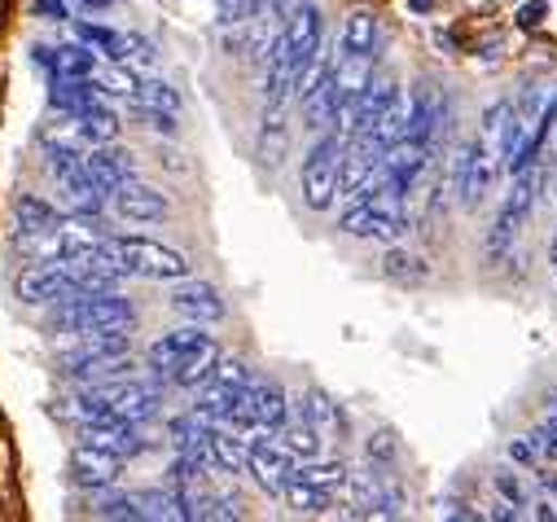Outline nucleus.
<instances>
[{"mask_svg":"<svg viewBox=\"0 0 557 522\" xmlns=\"http://www.w3.org/2000/svg\"><path fill=\"white\" fill-rule=\"evenodd\" d=\"M97 259L123 277H146V282H181L189 277V259L154 237H97Z\"/></svg>","mask_w":557,"mask_h":522,"instance_id":"nucleus-1","label":"nucleus"},{"mask_svg":"<svg viewBox=\"0 0 557 522\" xmlns=\"http://www.w3.org/2000/svg\"><path fill=\"white\" fill-rule=\"evenodd\" d=\"M79 343L58 360L66 377L75 382H110V377H123L132 369V343H127V330H110V334H75Z\"/></svg>","mask_w":557,"mask_h":522,"instance_id":"nucleus-2","label":"nucleus"},{"mask_svg":"<svg viewBox=\"0 0 557 522\" xmlns=\"http://www.w3.org/2000/svg\"><path fill=\"white\" fill-rule=\"evenodd\" d=\"M132 325H136V308L119 290L75 295L66 303H58V312H53V330H62V334H110V330H132Z\"/></svg>","mask_w":557,"mask_h":522,"instance_id":"nucleus-3","label":"nucleus"},{"mask_svg":"<svg viewBox=\"0 0 557 522\" xmlns=\"http://www.w3.org/2000/svg\"><path fill=\"white\" fill-rule=\"evenodd\" d=\"M338 176H343V141H338V133H321L304 159V172H299L304 202L312 211H330L338 198Z\"/></svg>","mask_w":557,"mask_h":522,"instance_id":"nucleus-4","label":"nucleus"},{"mask_svg":"<svg viewBox=\"0 0 557 522\" xmlns=\"http://www.w3.org/2000/svg\"><path fill=\"white\" fill-rule=\"evenodd\" d=\"M496 176H500V150L492 137H479L461 150L457 159V194H461V207L466 211H479L492 189H496Z\"/></svg>","mask_w":557,"mask_h":522,"instance_id":"nucleus-5","label":"nucleus"},{"mask_svg":"<svg viewBox=\"0 0 557 522\" xmlns=\"http://www.w3.org/2000/svg\"><path fill=\"white\" fill-rule=\"evenodd\" d=\"M14 290L32 308H58V303H66V299L79 295V273H75L71 259H40V264H32L14 282Z\"/></svg>","mask_w":557,"mask_h":522,"instance_id":"nucleus-6","label":"nucleus"},{"mask_svg":"<svg viewBox=\"0 0 557 522\" xmlns=\"http://www.w3.org/2000/svg\"><path fill=\"white\" fill-rule=\"evenodd\" d=\"M295 457H290V448L282 444V435L276 431H259V435H250L246 439V470L255 474V483L268 492V496H282L286 492V483L295 478Z\"/></svg>","mask_w":557,"mask_h":522,"instance_id":"nucleus-7","label":"nucleus"},{"mask_svg":"<svg viewBox=\"0 0 557 522\" xmlns=\"http://www.w3.org/2000/svg\"><path fill=\"white\" fill-rule=\"evenodd\" d=\"M97 396L110 405V413L114 418H123V422H150V418H159V409H163V390L154 386V382H136V377H110V382H88Z\"/></svg>","mask_w":557,"mask_h":522,"instance_id":"nucleus-8","label":"nucleus"},{"mask_svg":"<svg viewBox=\"0 0 557 522\" xmlns=\"http://www.w3.org/2000/svg\"><path fill=\"white\" fill-rule=\"evenodd\" d=\"M404 101V92H399V84H391V79H377V84H369L347 110H343V127H347V137H377L382 133V123L391 119V110Z\"/></svg>","mask_w":557,"mask_h":522,"instance_id":"nucleus-9","label":"nucleus"},{"mask_svg":"<svg viewBox=\"0 0 557 522\" xmlns=\"http://www.w3.org/2000/svg\"><path fill=\"white\" fill-rule=\"evenodd\" d=\"M540 181H544V172H540L535 163L518 172L513 194L505 198V207H500V215H496V228H492V250H496V254H505V250L513 246V237L522 233V224H527V215H531V207H535Z\"/></svg>","mask_w":557,"mask_h":522,"instance_id":"nucleus-10","label":"nucleus"},{"mask_svg":"<svg viewBox=\"0 0 557 522\" xmlns=\"http://www.w3.org/2000/svg\"><path fill=\"white\" fill-rule=\"evenodd\" d=\"M168 303H172V312L176 316H185L189 325H215V321H224V299H220V290L211 286V282H189V277H181V286L168 295Z\"/></svg>","mask_w":557,"mask_h":522,"instance_id":"nucleus-11","label":"nucleus"},{"mask_svg":"<svg viewBox=\"0 0 557 522\" xmlns=\"http://www.w3.org/2000/svg\"><path fill=\"white\" fill-rule=\"evenodd\" d=\"M207 343H215V338H211V334H202V325L172 330V334H163V338H154V343H150L146 364H150L159 377H168V373H172V369H181L189 356H198Z\"/></svg>","mask_w":557,"mask_h":522,"instance_id":"nucleus-12","label":"nucleus"},{"mask_svg":"<svg viewBox=\"0 0 557 522\" xmlns=\"http://www.w3.org/2000/svg\"><path fill=\"white\" fill-rule=\"evenodd\" d=\"M110 202H114V211L123 215V220H132V224H163L168 215H172V207H168V198L154 189V185H141V181H127V185H119L114 194H110Z\"/></svg>","mask_w":557,"mask_h":522,"instance_id":"nucleus-13","label":"nucleus"},{"mask_svg":"<svg viewBox=\"0 0 557 522\" xmlns=\"http://www.w3.org/2000/svg\"><path fill=\"white\" fill-rule=\"evenodd\" d=\"M194 413L207 418L211 426H250L242 390H237V386H224V382H215V377L202 382L198 400H194Z\"/></svg>","mask_w":557,"mask_h":522,"instance_id":"nucleus-14","label":"nucleus"},{"mask_svg":"<svg viewBox=\"0 0 557 522\" xmlns=\"http://www.w3.org/2000/svg\"><path fill=\"white\" fill-rule=\"evenodd\" d=\"M242 400H246L250 426L259 431H282L290 422V396L282 390V382H250L242 390Z\"/></svg>","mask_w":557,"mask_h":522,"instance_id":"nucleus-15","label":"nucleus"},{"mask_svg":"<svg viewBox=\"0 0 557 522\" xmlns=\"http://www.w3.org/2000/svg\"><path fill=\"white\" fill-rule=\"evenodd\" d=\"M84 167L97 181V189L110 198L119 185H127L136 176V154L132 150H119L114 141H106V146H88L84 150Z\"/></svg>","mask_w":557,"mask_h":522,"instance_id":"nucleus-16","label":"nucleus"},{"mask_svg":"<svg viewBox=\"0 0 557 522\" xmlns=\"http://www.w3.org/2000/svg\"><path fill=\"white\" fill-rule=\"evenodd\" d=\"M79 444H92V448H106V452H114V457H141L150 444H146V435L136 431V422H123V418H106V422H88V426H79Z\"/></svg>","mask_w":557,"mask_h":522,"instance_id":"nucleus-17","label":"nucleus"},{"mask_svg":"<svg viewBox=\"0 0 557 522\" xmlns=\"http://www.w3.org/2000/svg\"><path fill=\"white\" fill-rule=\"evenodd\" d=\"M119 470H123V457H114V452H106V448L79 444V448L71 452V478H75V487H88V492L114 487V483H119Z\"/></svg>","mask_w":557,"mask_h":522,"instance_id":"nucleus-18","label":"nucleus"},{"mask_svg":"<svg viewBox=\"0 0 557 522\" xmlns=\"http://www.w3.org/2000/svg\"><path fill=\"white\" fill-rule=\"evenodd\" d=\"M36 66H45L53 79H92V71L101 66V53H92L79 40V45H62V49H36Z\"/></svg>","mask_w":557,"mask_h":522,"instance_id":"nucleus-19","label":"nucleus"},{"mask_svg":"<svg viewBox=\"0 0 557 522\" xmlns=\"http://www.w3.org/2000/svg\"><path fill=\"white\" fill-rule=\"evenodd\" d=\"M14 224H18V237H40V233L58 228L62 215H58V207L45 202L40 194H23V198L14 202Z\"/></svg>","mask_w":557,"mask_h":522,"instance_id":"nucleus-20","label":"nucleus"},{"mask_svg":"<svg viewBox=\"0 0 557 522\" xmlns=\"http://www.w3.org/2000/svg\"><path fill=\"white\" fill-rule=\"evenodd\" d=\"M71 123H75V133H79L84 146H106V141L119 137V119H114V110H110L106 101H97V105L71 114Z\"/></svg>","mask_w":557,"mask_h":522,"instance_id":"nucleus-21","label":"nucleus"},{"mask_svg":"<svg viewBox=\"0 0 557 522\" xmlns=\"http://www.w3.org/2000/svg\"><path fill=\"white\" fill-rule=\"evenodd\" d=\"M382 277L395 282V286H426V282H431V264H426L422 254L391 246L386 259H382Z\"/></svg>","mask_w":557,"mask_h":522,"instance_id":"nucleus-22","label":"nucleus"},{"mask_svg":"<svg viewBox=\"0 0 557 522\" xmlns=\"http://www.w3.org/2000/svg\"><path fill=\"white\" fill-rule=\"evenodd\" d=\"M207 465L220 470V474H242L246 470V439L211 426V439H207Z\"/></svg>","mask_w":557,"mask_h":522,"instance_id":"nucleus-23","label":"nucleus"},{"mask_svg":"<svg viewBox=\"0 0 557 522\" xmlns=\"http://www.w3.org/2000/svg\"><path fill=\"white\" fill-rule=\"evenodd\" d=\"M377 45H382V23L373 14H351L347 27H343V53H360V58H377Z\"/></svg>","mask_w":557,"mask_h":522,"instance_id":"nucleus-24","label":"nucleus"},{"mask_svg":"<svg viewBox=\"0 0 557 522\" xmlns=\"http://www.w3.org/2000/svg\"><path fill=\"white\" fill-rule=\"evenodd\" d=\"M207 439H211V422H207V418L185 413V418L172 422V444H176V452H185V457H194V461H202V465H207Z\"/></svg>","mask_w":557,"mask_h":522,"instance_id":"nucleus-25","label":"nucleus"},{"mask_svg":"<svg viewBox=\"0 0 557 522\" xmlns=\"http://www.w3.org/2000/svg\"><path fill=\"white\" fill-rule=\"evenodd\" d=\"M97 101H101V92L92 88V79H53V88H49V105L62 114H79Z\"/></svg>","mask_w":557,"mask_h":522,"instance_id":"nucleus-26","label":"nucleus"},{"mask_svg":"<svg viewBox=\"0 0 557 522\" xmlns=\"http://www.w3.org/2000/svg\"><path fill=\"white\" fill-rule=\"evenodd\" d=\"M276 435H282V444L290 448V457H295V461H317V457H321V431H317L308 418L286 422Z\"/></svg>","mask_w":557,"mask_h":522,"instance_id":"nucleus-27","label":"nucleus"},{"mask_svg":"<svg viewBox=\"0 0 557 522\" xmlns=\"http://www.w3.org/2000/svg\"><path fill=\"white\" fill-rule=\"evenodd\" d=\"M136 71H127V62H110V66H97L92 71V88L101 92V97H136Z\"/></svg>","mask_w":557,"mask_h":522,"instance_id":"nucleus-28","label":"nucleus"},{"mask_svg":"<svg viewBox=\"0 0 557 522\" xmlns=\"http://www.w3.org/2000/svg\"><path fill=\"white\" fill-rule=\"evenodd\" d=\"M215 360H220V347H215V343H207L198 356H189L181 369H172V373H168V382H172V386H202V382L215 373Z\"/></svg>","mask_w":557,"mask_h":522,"instance_id":"nucleus-29","label":"nucleus"},{"mask_svg":"<svg viewBox=\"0 0 557 522\" xmlns=\"http://www.w3.org/2000/svg\"><path fill=\"white\" fill-rule=\"evenodd\" d=\"M295 478H304L312 487H325V492H343L351 474H347L343 461H299L295 465Z\"/></svg>","mask_w":557,"mask_h":522,"instance_id":"nucleus-30","label":"nucleus"},{"mask_svg":"<svg viewBox=\"0 0 557 522\" xmlns=\"http://www.w3.org/2000/svg\"><path fill=\"white\" fill-rule=\"evenodd\" d=\"M282 496H286V505H290L295 513H325V509L334 505V492L312 487V483H304V478H290Z\"/></svg>","mask_w":557,"mask_h":522,"instance_id":"nucleus-31","label":"nucleus"},{"mask_svg":"<svg viewBox=\"0 0 557 522\" xmlns=\"http://www.w3.org/2000/svg\"><path fill=\"white\" fill-rule=\"evenodd\" d=\"M132 105H146V110H168V114H181V92L163 79H141L136 84V97Z\"/></svg>","mask_w":557,"mask_h":522,"instance_id":"nucleus-32","label":"nucleus"},{"mask_svg":"<svg viewBox=\"0 0 557 522\" xmlns=\"http://www.w3.org/2000/svg\"><path fill=\"white\" fill-rule=\"evenodd\" d=\"M75 36L92 49V53H101L106 62H119V49H123V32H114V27H101V23H75Z\"/></svg>","mask_w":557,"mask_h":522,"instance_id":"nucleus-33","label":"nucleus"},{"mask_svg":"<svg viewBox=\"0 0 557 522\" xmlns=\"http://www.w3.org/2000/svg\"><path fill=\"white\" fill-rule=\"evenodd\" d=\"M299 418H308L317 431L338 426V409H334V400L325 396L321 386H308V390H304V400H299Z\"/></svg>","mask_w":557,"mask_h":522,"instance_id":"nucleus-34","label":"nucleus"},{"mask_svg":"<svg viewBox=\"0 0 557 522\" xmlns=\"http://www.w3.org/2000/svg\"><path fill=\"white\" fill-rule=\"evenodd\" d=\"M492 487H496V496H500L509 509H518V513L531 505V492H527L522 474H513V470H496V474H492Z\"/></svg>","mask_w":557,"mask_h":522,"instance_id":"nucleus-35","label":"nucleus"},{"mask_svg":"<svg viewBox=\"0 0 557 522\" xmlns=\"http://www.w3.org/2000/svg\"><path fill=\"white\" fill-rule=\"evenodd\" d=\"M97 518H132V522H141L146 505H141V496H106V500H97Z\"/></svg>","mask_w":557,"mask_h":522,"instance_id":"nucleus-36","label":"nucleus"},{"mask_svg":"<svg viewBox=\"0 0 557 522\" xmlns=\"http://www.w3.org/2000/svg\"><path fill=\"white\" fill-rule=\"evenodd\" d=\"M154 58H159L154 40L136 36V32H123V49H119V62H132V66H150Z\"/></svg>","mask_w":557,"mask_h":522,"instance_id":"nucleus-37","label":"nucleus"},{"mask_svg":"<svg viewBox=\"0 0 557 522\" xmlns=\"http://www.w3.org/2000/svg\"><path fill=\"white\" fill-rule=\"evenodd\" d=\"M527 439H531V448H535V457H540V461H557V418L540 422Z\"/></svg>","mask_w":557,"mask_h":522,"instance_id":"nucleus-38","label":"nucleus"},{"mask_svg":"<svg viewBox=\"0 0 557 522\" xmlns=\"http://www.w3.org/2000/svg\"><path fill=\"white\" fill-rule=\"evenodd\" d=\"M215 382H224V386H237V390H246L255 377H250V369L242 364V360H228V356H220L215 360V373H211Z\"/></svg>","mask_w":557,"mask_h":522,"instance_id":"nucleus-39","label":"nucleus"},{"mask_svg":"<svg viewBox=\"0 0 557 522\" xmlns=\"http://www.w3.org/2000/svg\"><path fill=\"white\" fill-rule=\"evenodd\" d=\"M263 0H220V23H246L259 14Z\"/></svg>","mask_w":557,"mask_h":522,"instance_id":"nucleus-40","label":"nucleus"},{"mask_svg":"<svg viewBox=\"0 0 557 522\" xmlns=\"http://www.w3.org/2000/svg\"><path fill=\"white\" fill-rule=\"evenodd\" d=\"M395 457H399V448H395V439L386 431L369 435V465H382V461H395Z\"/></svg>","mask_w":557,"mask_h":522,"instance_id":"nucleus-41","label":"nucleus"},{"mask_svg":"<svg viewBox=\"0 0 557 522\" xmlns=\"http://www.w3.org/2000/svg\"><path fill=\"white\" fill-rule=\"evenodd\" d=\"M136 119H141L146 127H154V133H176V114H168V110H146V105H136Z\"/></svg>","mask_w":557,"mask_h":522,"instance_id":"nucleus-42","label":"nucleus"},{"mask_svg":"<svg viewBox=\"0 0 557 522\" xmlns=\"http://www.w3.org/2000/svg\"><path fill=\"white\" fill-rule=\"evenodd\" d=\"M36 18H49V23H66V5L62 0H36Z\"/></svg>","mask_w":557,"mask_h":522,"instance_id":"nucleus-43","label":"nucleus"},{"mask_svg":"<svg viewBox=\"0 0 557 522\" xmlns=\"http://www.w3.org/2000/svg\"><path fill=\"white\" fill-rule=\"evenodd\" d=\"M509 457L522 461V465H535V461H540L535 448H531V439H513V444H509Z\"/></svg>","mask_w":557,"mask_h":522,"instance_id":"nucleus-44","label":"nucleus"},{"mask_svg":"<svg viewBox=\"0 0 557 522\" xmlns=\"http://www.w3.org/2000/svg\"><path fill=\"white\" fill-rule=\"evenodd\" d=\"M540 14H544V5H531V10H522V23H527V27L540 23Z\"/></svg>","mask_w":557,"mask_h":522,"instance_id":"nucleus-45","label":"nucleus"},{"mask_svg":"<svg viewBox=\"0 0 557 522\" xmlns=\"http://www.w3.org/2000/svg\"><path fill=\"white\" fill-rule=\"evenodd\" d=\"M548 259H553V264H557V233H553V246H548Z\"/></svg>","mask_w":557,"mask_h":522,"instance_id":"nucleus-46","label":"nucleus"},{"mask_svg":"<svg viewBox=\"0 0 557 522\" xmlns=\"http://www.w3.org/2000/svg\"><path fill=\"white\" fill-rule=\"evenodd\" d=\"M548 405H553V413H548V418H557V396H548Z\"/></svg>","mask_w":557,"mask_h":522,"instance_id":"nucleus-47","label":"nucleus"},{"mask_svg":"<svg viewBox=\"0 0 557 522\" xmlns=\"http://www.w3.org/2000/svg\"><path fill=\"white\" fill-rule=\"evenodd\" d=\"M92 5H110V0H92Z\"/></svg>","mask_w":557,"mask_h":522,"instance_id":"nucleus-48","label":"nucleus"}]
</instances>
